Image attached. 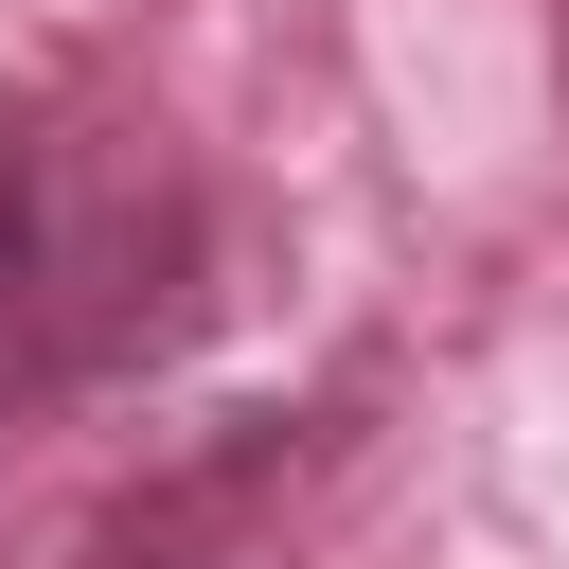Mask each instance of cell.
I'll list each match as a JSON object with an SVG mask.
<instances>
[{
    "mask_svg": "<svg viewBox=\"0 0 569 569\" xmlns=\"http://www.w3.org/2000/svg\"><path fill=\"white\" fill-rule=\"evenodd\" d=\"M18 284H36V142L0 124V302H18Z\"/></svg>",
    "mask_w": 569,
    "mask_h": 569,
    "instance_id": "1",
    "label": "cell"
}]
</instances>
